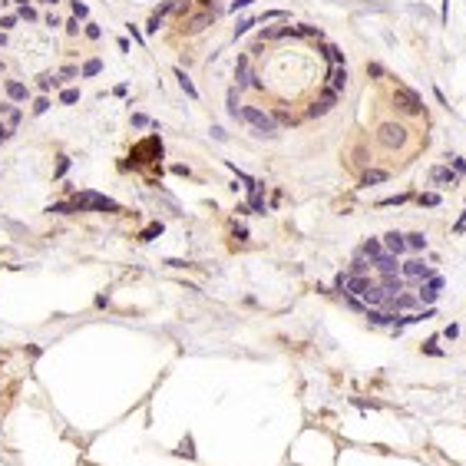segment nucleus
I'll return each instance as SVG.
<instances>
[{
    "label": "nucleus",
    "instance_id": "obj_11",
    "mask_svg": "<svg viewBox=\"0 0 466 466\" xmlns=\"http://www.w3.org/2000/svg\"><path fill=\"white\" fill-rule=\"evenodd\" d=\"M384 248L400 258V255L407 252V238H403V232H387V235H384Z\"/></svg>",
    "mask_w": 466,
    "mask_h": 466
},
{
    "label": "nucleus",
    "instance_id": "obj_30",
    "mask_svg": "<svg viewBox=\"0 0 466 466\" xmlns=\"http://www.w3.org/2000/svg\"><path fill=\"white\" fill-rule=\"evenodd\" d=\"M337 100H340V93H334L331 86H324V93H321V103H328V106H334Z\"/></svg>",
    "mask_w": 466,
    "mask_h": 466
},
{
    "label": "nucleus",
    "instance_id": "obj_22",
    "mask_svg": "<svg viewBox=\"0 0 466 466\" xmlns=\"http://www.w3.org/2000/svg\"><path fill=\"white\" fill-rule=\"evenodd\" d=\"M76 100H80V89H73V86H69V89H63V93H60V103H63V106H73Z\"/></svg>",
    "mask_w": 466,
    "mask_h": 466
},
{
    "label": "nucleus",
    "instance_id": "obj_5",
    "mask_svg": "<svg viewBox=\"0 0 466 466\" xmlns=\"http://www.w3.org/2000/svg\"><path fill=\"white\" fill-rule=\"evenodd\" d=\"M394 103H397L403 113H410V116H420V113H423V100L413 93V89H407V86H397V89H394Z\"/></svg>",
    "mask_w": 466,
    "mask_h": 466
},
{
    "label": "nucleus",
    "instance_id": "obj_44",
    "mask_svg": "<svg viewBox=\"0 0 466 466\" xmlns=\"http://www.w3.org/2000/svg\"><path fill=\"white\" fill-rule=\"evenodd\" d=\"M20 17H23V20H30V23H33V20H37V10H33V7H23V10H20Z\"/></svg>",
    "mask_w": 466,
    "mask_h": 466
},
{
    "label": "nucleus",
    "instance_id": "obj_34",
    "mask_svg": "<svg viewBox=\"0 0 466 466\" xmlns=\"http://www.w3.org/2000/svg\"><path fill=\"white\" fill-rule=\"evenodd\" d=\"M57 76H60V83H63V80H73V76H80V69H76V66H63Z\"/></svg>",
    "mask_w": 466,
    "mask_h": 466
},
{
    "label": "nucleus",
    "instance_id": "obj_38",
    "mask_svg": "<svg viewBox=\"0 0 466 466\" xmlns=\"http://www.w3.org/2000/svg\"><path fill=\"white\" fill-rule=\"evenodd\" d=\"M159 232H162V225H159V222H156V225H149V228H145V232H142V241H149V238H156V235Z\"/></svg>",
    "mask_w": 466,
    "mask_h": 466
},
{
    "label": "nucleus",
    "instance_id": "obj_46",
    "mask_svg": "<svg viewBox=\"0 0 466 466\" xmlns=\"http://www.w3.org/2000/svg\"><path fill=\"white\" fill-rule=\"evenodd\" d=\"M367 73H371V76H384V66H380V63H367Z\"/></svg>",
    "mask_w": 466,
    "mask_h": 466
},
{
    "label": "nucleus",
    "instance_id": "obj_20",
    "mask_svg": "<svg viewBox=\"0 0 466 466\" xmlns=\"http://www.w3.org/2000/svg\"><path fill=\"white\" fill-rule=\"evenodd\" d=\"M238 93H241V89H238V86H232V89H228V96H225V100H228V113H232V116H238V109H241Z\"/></svg>",
    "mask_w": 466,
    "mask_h": 466
},
{
    "label": "nucleus",
    "instance_id": "obj_35",
    "mask_svg": "<svg viewBox=\"0 0 466 466\" xmlns=\"http://www.w3.org/2000/svg\"><path fill=\"white\" fill-rule=\"evenodd\" d=\"M133 126H136V129H145V126H152V119H149V116H142V113H136V116H133Z\"/></svg>",
    "mask_w": 466,
    "mask_h": 466
},
{
    "label": "nucleus",
    "instance_id": "obj_8",
    "mask_svg": "<svg viewBox=\"0 0 466 466\" xmlns=\"http://www.w3.org/2000/svg\"><path fill=\"white\" fill-rule=\"evenodd\" d=\"M371 268H377L380 275H397V271H400V258H397V255H390V252H380L377 258H371Z\"/></svg>",
    "mask_w": 466,
    "mask_h": 466
},
{
    "label": "nucleus",
    "instance_id": "obj_48",
    "mask_svg": "<svg viewBox=\"0 0 466 466\" xmlns=\"http://www.w3.org/2000/svg\"><path fill=\"white\" fill-rule=\"evenodd\" d=\"M275 122H291V116L284 113V109H278V113H275Z\"/></svg>",
    "mask_w": 466,
    "mask_h": 466
},
{
    "label": "nucleus",
    "instance_id": "obj_33",
    "mask_svg": "<svg viewBox=\"0 0 466 466\" xmlns=\"http://www.w3.org/2000/svg\"><path fill=\"white\" fill-rule=\"evenodd\" d=\"M450 162H453V172H456V176H466V159H460V156H450Z\"/></svg>",
    "mask_w": 466,
    "mask_h": 466
},
{
    "label": "nucleus",
    "instance_id": "obj_24",
    "mask_svg": "<svg viewBox=\"0 0 466 466\" xmlns=\"http://www.w3.org/2000/svg\"><path fill=\"white\" fill-rule=\"evenodd\" d=\"M423 354H430V357H443V351H440V347H436V337L423 340Z\"/></svg>",
    "mask_w": 466,
    "mask_h": 466
},
{
    "label": "nucleus",
    "instance_id": "obj_10",
    "mask_svg": "<svg viewBox=\"0 0 466 466\" xmlns=\"http://www.w3.org/2000/svg\"><path fill=\"white\" fill-rule=\"evenodd\" d=\"M416 295H410V291H400V295H394V298H387V308L390 311H410V308H416Z\"/></svg>",
    "mask_w": 466,
    "mask_h": 466
},
{
    "label": "nucleus",
    "instance_id": "obj_32",
    "mask_svg": "<svg viewBox=\"0 0 466 466\" xmlns=\"http://www.w3.org/2000/svg\"><path fill=\"white\" fill-rule=\"evenodd\" d=\"M73 13H76V20H86L89 17V7L80 4V0H73Z\"/></svg>",
    "mask_w": 466,
    "mask_h": 466
},
{
    "label": "nucleus",
    "instance_id": "obj_2",
    "mask_svg": "<svg viewBox=\"0 0 466 466\" xmlns=\"http://www.w3.org/2000/svg\"><path fill=\"white\" fill-rule=\"evenodd\" d=\"M73 205H76V212H86V208L89 212H119V202L100 195V192H80L73 199Z\"/></svg>",
    "mask_w": 466,
    "mask_h": 466
},
{
    "label": "nucleus",
    "instance_id": "obj_41",
    "mask_svg": "<svg viewBox=\"0 0 466 466\" xmlns=\"http://www.w3.org/2000/svg\"><path fill=\"white\" fill-rule=\"evenodd\" d=\"M443 337H447V340H456V337H460V324H450V328L443 331Z\"/></svg>",
    "mask_w": 466,
    "mask_h": 466
},
{
    "label": "nucleus",
    "instance_id": "obj_52",
    "mask_svg": "<svg viewBox=\"0 0 466 466\" xmlns=\"http://www.w3.org/2000/svg\"><path fill=\"white\" fill-rule=\"evenodd\" d=\"M10 4H23V7H27V4H30V0H10Z\"/></svg>",
    "mask_w": 466,
    "mask_h": 466
},
{
    "label": "nucleus",
    "instance_id": "obj_3",
    "mask_svg": "<svg viewBox=\"0 0 466 466\" xmlns=\"http://www.w3.org/2000/svg\"><path fill=\"white\" fill-rule=\"evenodd\" d=\"M400 275L407 278V281H427V278H430V275H436V271L430 268L427 261L420 258V255H413V258L400 261Z\"/></svg>",
    "mask_w": 466,
    "mask_h": 466
},
{
    "label": "nucleus",
    "instance_id": "obj_18",
    "mask_svg": "<svg viewBox=\"0 0 466 466\" xmlns=\"http://www.w3.org/2000/svg\"><path fill=\"white\" fill-rule=\"evenodd\" d=\"M367 271H371V258H364V255H354V261H351V271H347V275H367Z\"/></svg>",
    "mask_w": 466,
    "mask_h": 466
},
{
    "label": "nucleus",
    "instance_id": "obj_6",
    "mask_svg": "<svg viewBox=\"0 0 466 466\" xmlns=\"http://www.w3.org/2000/svg\"><path fill=\"white\" fill-rule=\"evenodd\" d=\"M443 291V278L440 275H430L427 281H420V291H416V301L420 304H433Z\"/></svg>",
    "mask_w": 466,
    "mask_h": 466
},
{
    "label": "nucleus",
    "instance_id": "obj_21",
    "mask_svg": "<svg viewBox=\"0 0 466 466\" xmlns=\"http://www.w3.org/2000/svg\"><path fill=\"white\" fill-rule=\"evenodd\" d=\"M37 86L46 93L50 86H60V76H53V73H40V76H37Z\"/></svg>",
    "mask_w": 466,
    "mask_h": 466
},
{
    "label": "nucleus",
    "instance_id": "obj_53",
    "mask_svg": "<svg viewBox=\"0 0 466 466\" xmlns=\"http://www.w3.org/2000/svg\"><path fill=\"white\" fill-rule=\"evenodd\" d=\"M199 4H205V7H208V4H212V0H199Z\"/></svg>",
    "mask_w": 466,
    "mask_h": 466
},
{
    "label": "nucleus",
    "instance_id": "obj_26",
    "mask_svg": "<svg viewBox=\"0 0 466 466\" xmlns=\"http://www.w3.org/2000/svg\"><path fill=\"white\" fill-rule=\"evenodd\" d=\"M255 27V17H241L238 20V27H235V37H241V33H248Z\"/></svg>",
    "mask_w": 466,
    "mask_h": 466
},
{
    "label": "nucleus",
    "instance_id": "obj_25",
    "mask_svg": "<svg viewBox=\"0 0 466 466\" xmlns=\"http://www.w3.org/2000/svg\"><path fill=\"white\" fill-rule=\"evenodd\" d=\"M179 456H189V460H195V450H192V436H185V440L179 443Z\"/></svg>",
    "mask_w": 466,
    "mask_h": 466
},
{
    "label": "nucleus",
    "instance_id": "obj_4",
    "mask_svg": "<svg viewBox=\"0 0 466 466\" xmlns=\"http://www.w3.org/2000/svg\"><path fill=\"white\" fill-rule=\"evenodd\" d=\"M377 139L384 149H400L403 142H407V129L400 126V122H384V126L377 129Z\"/></svg>",
    "mask_w": 466,
    "mask_h": 466
},
{
    "label": "nucleus",
    "instance_id": "obj_37",
    "mask_svg": "<svg viewBox=\"0 0 466 466\" xmlns=\"http://www.w3.org/2000/svg\"><path fill=\"white\" fill-rule=\"evenodd\" d=\"M46 109H50V100H46V96H40V100L33 103V113L40 116V113H46Z\"/></svg>",
    "mask_w": 466,
    "mask_h": 466
},
{
    "label": "nucleus",
    "instance_id": "obj_31",
    "mask_svg": "<svg viewBox=\"0 0 466 466\" xmlns=\"http://www.w3.org/2000/svg\"><path fill=\"white\" fill-rule=\"evenodd\" d=\"M407 199H410V195H390V199H380L377 205H380V208H387V205H403Z\"/></svg>",
    "mask_w": 466,
    "mask_h": 466
},
{
    "label": "nucleus",
    "instance_id": "obj_14",
    "mask_svg": "<svg viewBox=\"0 0 466 466\" xmlns=\"http://www.w3.org/2000/svg\"><path fill=\"white\" fill-rule=\"evenodd\" d=\"M212 20H215V10H205V13H199V17H192L185 30H189V33H199V30H205V27L212 23Z\"/></svg>",
    "mask_w": 466,
    "mask_h": 466
},
{
    "label": "nucleus",
    "instance_id": "obj_43",
    "mask_svg": "<svg viewBox=\"0 0 466 466\" xmlns=\"http://www.w3.org/2000/svg\"><path fill=\"white\" fill-rule=\"evenodd\" d=\"M252 4H255V0H232V10L238 13V10H245V7H252Z\"/></svg>",
    "mask_w": 466,
    "mask_h": 466
},
{
    "label": "nucleus",
    "instance_id": "obj_45",
    "mask_svg": "<svg viewBox=\"0 0 466 466\" xmlns=\"http://www.w3.org/2000/svg\"><path fill=\"white\" fill-rule=\"evenodd\" d=\"M86 37H89V40H100V27H96V23H86Z\"/></svg>",
    "mask_w": 466,
    "mask_h": 466
},
{
    "label": "nucleus",
    "instance_id": "obj_19",
    "mask_svg": "<svg viewBox=\"0 0 466 466\" xmlns=\"http://www.w3.org/2000/svg\"><path fill=\"white\" fill-rule=\"evenodd\" d=\"M387 179H390V176H387L384 169H367L364 179H360V185H377V182H387Z\"/></svg>",
    "mask_w": 466,
    "mask_h": 466
},
{
    "label": "nucleus",
    "instance_id": "obj_16",
    "mask_svg": "<svg viewBox=\"0 0 466 466\" xmlns=\"http://www.w3.org/2000/svg\"><path fill=\"white\" fill-rule=\"evenodd\" d=\"M380 252H387V248H384V241H380V238H367L364 245H360V255H364V258H377Z\"/></svg>",
    "mask_w": 466,
    "mask_h": 466
},
{
    "label": "nucleus",
    "instance_id": "obj_13",
    "mask_svg": "<svg viewBox=\"0 0 466 466\" xmlns=\"http://www.w3.org/2000/svg\"><path fill=\"white\" fill-rule=\"evenodd\" d=\"M4 86H7V96H10V103H23V100H27V86H23L20 80H7Z\"/></svg>",
    "mask_w": 466,
    "mask_h": 466
},
{
    "label": "nucleus",
    "instance_id": "obj_23",
    "mask_svg": "<svg viewBox=\"0 0 466 466\" xmlns=\"http://www.w3.org/2000/svg\"><path fill=\"white\" fill-rule=\"evenodd\" d=\"M420 205L436 208V205H440V192H423V195H420Z\"/></svg>",
    "mask_w": 466,
    "mask_h": 466
},
{
    "label": "nucleus",
    "instance_id": "obj_40",
    "mask_svg": "<svg viewBox=\"0 0 466 466\" xmlns=\"http://www.w3.org/2000/svg\"><path fill=\"white\" fill-rule=\"evenodd\" d=\"M63 27H66V33H69V37H76V33H80V20H76V17H73V20H66Z\"/></svg>",
    "mask_w": 466,
    "mask_h": 466
},
{
    "label": "nucleus",
    "instance_id": "obj_1",
    "mask_svg": "<svg viewBox=\"0 0 466 466\" xmlns=\"http://www.w3.org/2000/svg\"><path fill=\"white\" fill-rule=\"evenodd\" d=\"M235 119H241L245 126H252L258 136H268V139H275V136H278V122H275V116L265 113V109H258V106H241Z\"/></svg>",
    "mask_w": 466,
    "mask_h": 466
},
{
    "label": "nucleus",
    "instance_id": "obj_15",
    "mask_svg": "<svg viewBox=\"0 0 466 466\" xmlns=\"http://www.w3.org/2000/svg\"><path fill=\"white\" fill-rule=\"evenodd\" d=\"M403 238H407V252H427V235L423 232H410Z\"/></svg>",
    "mask_w": 466,
    "mask_h": 466
},
{
    "label": "nucleus",
    "instance_id": "obj_50",
    "mask_svg": "<svg viewBox=\"0 0 466 466\" xmlns=\"http://www.w3.org/2000/svg\"><path fill=\"white\" fill-rule=\"evenodd\" d=\"M40 4H43V7H57L60 0H40Z\"/></svg>",
    "mask_w": 466,
    "mask_h": 466
},
{
    "label": "nucleus",
    "instance_id": "obj_39",
    "mask_svg": "<svg viewBox=\"0 0 466 466\" xmlns=\"http://www.w3.org/2000/svg\"><path fill=\"white\" fill-rule=\"evenodd\" d=\"M13 23H17V13H7V17H0V30H10Z\"/></svg>",
    "mask_w": 466,
    "mask_h": 466
},
{
    "label": "nucleus",
    "instance_id": "obj_9",
    "mask_svg": "<svg viewBox=\"0 0 466 466\" xmlns=\"http://www.w3.org/2000/svg\"><path fill=\"white\" fill-rule=\"evenodd\" d=\"M255 83V73H252V60L248 57H238V63H235V86L245 89Z\"/></svg>",
    "mask_w": 466,
    "mask_h": 466
},
{
    "label": "nucleus",
    "instance_id": "obj_17",
    "mask_svg": "<svg viewBox=\"0 0 466 466\" xmlns=\"http://www.w3.org/2000/svg\"><path fill=\"white\" fill-rule=\"evenodd\" d=\"M176 80H179V86H182V93L185 96H192V100H199V89H195V83L185 76V69H176Z\"/></svg>",
    "mask_w": 466,
    "mask_h": 466
},
{
    "label": "nucleus",
    "instance_id": "obj_29",
    "mask_svg": "<svg viewBox=\"0 0 466 466\" xmlns=\"http://www.w3.org/2000/svg\"><path fill=\"white\" fill-rule=\"evenodd\" d=\"M100 69H103V60H89V63L83 66V76H96Z\"/></svg>",
    "mask_w": 466,
    "mask_h": 466
},
{
    "label": "nucleus",
    "instance_id": "obj_42",
    "mask_svg": "<svg viewBox=\"0 0 466 466\" xmlns=\"http://www.w3.org/2000/svg\"><path fill=\"white\" fill-rule=\"evenodd\" d=\"M159 27H162V17H156V13H152V17H149V27H145V30H149V33H156Z\"/></svg>",
    "mask_w": 466,
    "mask_h": 466
},
{
    "label": "nucleus",
    "instance_id": "obj_12",
    "mask_svg": "<svg viewBox=\"0 0 466 466\" xmlns=\"http://www.w3.org/2000/svg\"><path fill=\"white\" fill-rule=\"evenodd\" d=\"M328 80H331V89H334V93H344V89H347V66H344V63L334 66Z\"/></svg>",
    "mask_w": 466,
    "mask_h": 466
},
{
    "label": "nucleus",
    "instance_id": "obj_27",
    "mask_svg": "<svg viewBox=\"0 0 466 466\" xmlns=\"http://www.w3.org/2000/svg\"><path fill=\"white\" fill-rule=\"evenodd\" d=\"M328 103H314V106H308V119H317V116H324V113H328Z\"/></svg>",
    "mask_w": 466,
    "mask_h": 466
},
{
    "label": "nucleus",
    "instance_id": "obj_28",
    "mask_svg": "<svg viewBox=\"0 0 466 466\" xmlns=\"http://www.w3.org/2000/svg\"><path fill=\"white\" fill-rule=\"evenodd\" d=\"M20 119H23V113H20V109L13 106L10 113H7V126H10V129H17V126H20Z\"/></svg>",
    "mask_w": 466,
    "mask_h": 466
},
{
    "label": "nucleus",
    "instance_id": "obj_49",
    "mask_svg": "<svg viewBox=\"0 0 466 466\" xmlns=\"http://www.w3.org/2000/svg\"><path fill=\"white\" fill-rule=\"evenodd\" d=\"M13 106H17V103H0V116H7V113H10Z\"/></svg>",
    "mask_w": 466,
    "mask_h": 466
},
{
    "label": "nucleus",
    "instance_id": "obj_47",
    "mask_svg": "<svg viewBox=\"0 0 466 466\" xmlns=\"http://www.w3.org/2000/svg\"><path fill=\"white\" fill-rule=\"evenodd\" d=\"M46 27H63V20H60L57 13H46Z\"/></svg>",
    "mask_w": 466,
    "mask_h": 466
},
{
    "label": "nucleus",
    "instance_id": "obj_36",
    "mask_svg": "<svg viewBox=\"0 0 466 466\" xmlns=\"http://www.w3.org/2000/svg\"><path fill=\"white\" fill-rule=\"evenodd\" d=\"M295 33H301V37H321L317 27H295Z\"/></svg>",
    "mask_w": 466,
    "mask_h": 466
},
{
    "label": "nucleus",
    "instance_id": "obj_51",
    "mask_svg": "<svg viewBox=\"0 0 466 466\" xmlns=\"http://www.w3.org/2000/svg\"><path fill=\"white\" fill-rule=\"evenodd\" d=\"M0 46H7V30H0Z\"/></svg>",
    "mask_w": 466,
    "mask_h": 466
},
{
    "label": "nucleus",
    "instance_id": "obj_7",
    "mask_svg": "<svg viewBox=\"0 0 466 466\" xmlns=\"http://www.w3.org/2000/svg\"><path fill=\"white\" fill-rule=\"evenodd\" d=\"M430 182L433 185H440V189H453L456 182H460V176H456L453 169H450V165H433V169H430Z\"/></svg>",
    "mask_w": 466,
    "mask_h": 466
}]
</instances>
